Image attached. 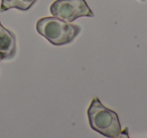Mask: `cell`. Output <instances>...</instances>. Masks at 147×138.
Masks as SVG:
<instances>
[{"mask_svg":"<svg viewBox=\"0 0 147 138\" xmlns=\"http://www.w3.org/2000/svg\"><path fill=\"white\" fill-rule=\"evenodd\" d=\"M36 31L55 47L73 43L81 32V26L65 22L55 16L42 17L36 22Z\"/></svg>","mask_w":147,"mask_h":138,"instance_id":"obj_1","label":"cell"},{"mask_svg":"<svg viewBox=\"0 0 147 138\" xmlns=\"http://www.w3.org/2000/svg\"><path fill=\"white\" fill-rule=\"evenodd\" d=\"M88 119L90 127L94 131L108 138L115 137L122 131L118 114L105 107L97 97L92 100L89 106Z\"/></svg>","mask_w":147,"mask_h":138,"instance_id":"obj_2","label":"cell"},{"mask_svg":"<svg viewBox=\"0 0 147 138\" xmlns=\"http://www.w3.org/2000/svg\"><path fill=\"white\" fill-rule=\"evenodd\" d=\"M49 11L53 16L69 23L80 17H94L85 0H55L49 7Z\"/></svg>","mask_w":147,"mask_h":138,"instance_id":"obj_3","label":"cell"},{"mask_svg":"<svg viewBox=\"0 0 147 138\" xmlns=\"http://www.w3.org/2000/svg\"><path fill=\"white\" fill-rule=\"evenodd\" d=\"M16 51V37L11 30L5 28L0 21V57L1 60H12Z\"/></svg>","mask_w":147,"mask_h":138,"instance_id":"obj_4","label":"cell"},{"mask_svg":"<svg viewBox=\"0 0 147 138\" xmlns=\"http://www.w3.org/2000/svg\"><path fill=\"white\" fill-rule=\"evenodd\" d=\"M37 0H1L0 12H5L9 9H18L21 11H27L34 5Z\"/></svg>","mask_w":147,"mask_h":138,"instance_id":"obj_5","label":"cell"},{"mask_svg":"<svg viewBox=\"0 0 147 138\" xmlns=\"http://www.w3.org/2000/svg\"><path fill=\"white\" fill-rule=\"evenodd\" d=\"M113 138H129V132H128V128H125L123 131H121L120 133L118 134L117 136Z\"/></svg>","mask_w":147,"mask_h":138,"instance_id":"obj_6","label":"cell"},{"mask_svg":"<svg viewBox=\"0 0 147 138\" xmlns=\"http://www.w3.org/2000/svg\"><path fill=\"white\" fill-rule=\"evenodd\" d=\"M141 1H145V0H141Z\"/></svg>","mask_w":147,"mask_h":138,"instance_id":"obj_7","label":"cell"},{"mask_svg":"<svg viewBox=\"0 0 147 138\" xmlns=\"http://www.w3.org/2000/svg\"><path fill=\"white\" fill-rule=\"evenodd\" d=\"M0 62H1V57H0Z\"/></svg>","mask_w":147,"mask_h":138,"instance_id":"obj_8","label":"cell"}]
</instances>
